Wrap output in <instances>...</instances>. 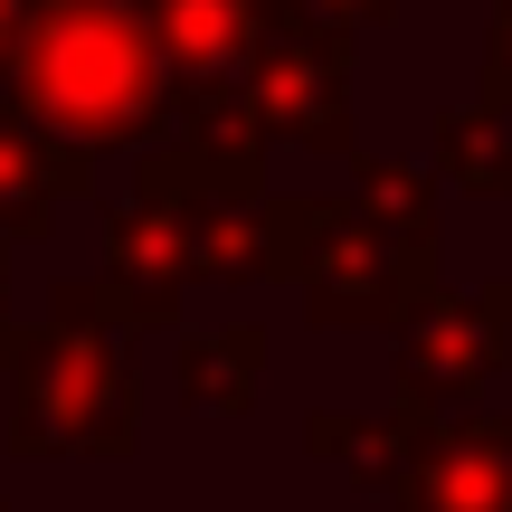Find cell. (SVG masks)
Instances as JSON below:
<instances>
[{"label": "cell", "instance_id": "7", "mask_svg": "<svg viewBox=\"0 0 512 512\" xmlns=\"http://www.w3.org/2000/svg\"><path fill=\"white\" fill-rule=\"evenodd\" d=\"M503 361H512V285H484V294H446L437 285L399 323V389L427 399V408L484 389Z\"/></svg>", "mask_w": 512, "mask_h": 512}, {"label": "cell", "instance_id": "15", "mask_svg": "<svg viewBox=\"0 0 512 512\" xmlns=\"http://www.w3.org/2000/svg\"><path fill=\"white\" fill-rule=\"evenodd\" d=\"M0 114H10V19H0Z\"/></svg>", "mask_w": 512, "mask_h": 512}, {"label": "cell", "instance_id": "3", "mask_svg": "<svg viewBox=\"0 0 512 512\" xmlns=\"http://www.w3.org/2000/svg\"><path fill=\"white\" fill-rule=\"evenodd\" d=\"M275 275L304 294L313 323L361 332L408 323L437 294V247L380 228L361 200H275Z\"/></svg>", "mask_w": 512, "mask_h": 512}, {"label": "cell", "instance_id": "13", "mask_svg": "<svg viewBox=\"0 0 512 512\" xmlns=\"http://www.w3.org/2000/svg\"><path fill=\"white\" fill-rule=\"evenodd\" d=\"M484 105L512 114V0H494V29H484Z\"/></svg>", "mask_w": 512, "mask_h": 512}, {"label": "cell", "instance_id": "8", "mask_svg": "<svg viewBox=\"0 0 512 512\" xmlns=\"http://www.w3.org/2000/svg\"><path fill=\"white\" fill-rule=\"evenodd\" d=\"M389 484L399 512H512V418H427Z\"/></svg>", "mask_w": 512, "mask_h": 512}, {"label": "cell", "instance_id": "6", "mask_svg": "<svg viewBox=\"0 0 512 512\" xmlns=\"http://www.w3.org/2000/svg\"><path fill=\"white\" fill-rule=\"evenodd\" d=\"M200 285V247H190V209L162 181H133V200L105 228V285H86V304L114 332H162L181 323V294Z\"/></svg>", "mask_w": 512, "mask_h": 512}, {"label": "cell", "instance_id": "1", "mask_svg": "<svg viewBox=\"0 0 512 512\" xmlns=\"http://www.w3.org/2000/svg\"><path fill=\"white\" fill-rule=\"evenodd\" d=\"M10 114L76 152L152 143L171 67L133 0H19L10 10Z\"/></svg>", "mask_w": 512, "mask_h": 512}, {"label": "cell", "instance_id": "12", "mask_svg": "<svg viewBox=\"0 0 512 512\" xmlns=\"http://www.w3.org/2000/svg\"><path fill=\"white\" fill-rule=\"evenodd\" d=\"M351 200H361L380 228H399V238L437 247V190H427L418 171H399V162H361V190H351Z\"/></svg>", "mask_w": 512, "mask_h": 512}, {"label": "cell", "instance_id": "16", "mask_svg": "<svg viewBox=\"0 0 512 512\" xmlns=\"http://www.w3.org/2000/svg\"><path fill=\"white\" fill-rule=\"evenodd\" d=\"M10 10H19V0H0V19H10Z\"/></svg>", "mask_w": 512, "mask_h": 512}, {"label": "cell", "instance_id": "9", "mask_svg": "<svg viewBox=\"0 0 512 512\" xmlns=\"http://www.w3.org/2000/svg\"><path fill=\"white\" fill-rule=\"evenodd\" d=\"M95 171V152L57 143V133L0 114V238H48L57 228V200H76Z\"/></svg>", "mask_w": 512, "mask_h": 512}, {"label": "cell", "instance_id": "5", "mask_svg": "<svg viewBox=\"0 0 512 512\" xmlns=\"http://www.w3.org/2000/svg\"><path fill=\"white\" fill-rule=\"evenodd\" d=\"M152 19V48L171 67V105H181L190 133H228V143H256L238 114V76L266 38L275 0H133Z\"/></svg>", "mask_w": 512, "mask_h": 512}, {"label": "cell", "instance_id": "4", "mask_svg": "<svg viewBox=\"0 0 512 512\" xmlns=\"http://www.w3.org/2000/svg\"><path fill=\"white\" fill-rule=\"evenodd\" d=\"M238 114L256 143H304V152H351V38L323 29L313 10L275 0L238 76Z\"/></svg>", "mask_w": 512, "mask_h": 512}, {"label": "cell", "instance_id": "2", "mask_svg": "<svg viewBox=\"0 0 512 512\" xmlns=\"http://www.w3.org/2000/svg\"><path fill=\"white\" fill-rule=\"evenodd\" d=\"M10 446L19 456H124L133 446V361L86 285L57 294L48 332L10 361Z\"/></svg>", "mask_w": 512, "mask_h": 512}, {"label": "cell", "instance_id": "11", "mask_svg": "<svg viewBox=\"0 0 512 512\" xmlns=\"http://www.w3.org/2000/svg\"><path fill=\"white\" fill-rule=\"evenodd\" d=\"M437 171L465 190V200H512V114L503 105L437 114Z\"/></svg>", "mask_w": 512, "mask_h": 512}, {"label": "cell", "instance_id": "14", "mask_svg": "<svg viewBox=\"0 0 512 512\" xmlns=\"http://www.w3.org/2000/svg\"><path fill=\"white\" fill-rule=\"evenodd\" d=\"M294 10H313L323 29H342V38H361V29H380L399 0H294Z\"/></svg>", "mask_w": 512, "mask_h": 512}, {"label": "cell", "instance_id": "10", "mask_svg": "<svg viewBox=\"0 0 512 512\" xmlns=\"http://www.w3.org/2000/svg\"><path fill=\"white\" fill-rule=\"evenodd\" d=\"M256 380H266V332L256 323H219V332H190L181 342V399L190 408H247Z\"/></svg>", "mask_w": 512, "mask_h": 512}]
</instances>
